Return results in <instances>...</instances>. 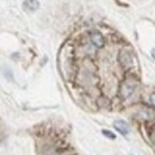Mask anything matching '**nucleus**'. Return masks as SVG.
Returning <instances> with one entry per match:
<instances>
[{
  "label": "nucleus",
  "mask_w": 155,
  "mask_h": 155,
  "mask_svg": "<svg viewBox=\"0 0 155 155\" xmlns=\"http://www.w3.org/2000/svg\"><path fill=\"white\" fill-rule=\"evenodd\" d=\"M137 81L135 79H127L122 85H120V90H119V94L123 99H128L134 94V92L137 88Z\"/></svg>",
  "instance_id": "f257e3e1"
},
{
  "label": "nucleus",
  "mask_w": 155,
  "mask_h": 155,
  "mask_svg": "<svg viewBox=\"0 0 155 155\" xmlns=\"http://www.w3.org/2000/svg\"><path fill=\"white\" fill-rule=\"evenodd\" d=\"M90 39H91L92 44H93L94 47H97V48H101V47L104 45V37H103V35H101L100 32H98V31H92V32L90 34Z\"/></svg>",
  "instance_id": "f03ea898"
},
{
  "label": "nucleus",
  "mask_w": 155,
  "mask_h": 155,
  "mask_svg": "<svg viewBox=\"0 0 155 155\" xmlns=\"http://www.w3.org/2000/svg\"><path fill=\"white\" fill-rule=\"evenodd\" d=\"M114 127H115V129L117 131L120 133L122 135H128L130 133V128H129L128 123L124 122V120H116L114 123Z\"/></svg>",
  "instance_id": "7ed1b4c3"
},
{
  "label": "nucleus",
  "mask_w": 155,
  "mask_h": 155,
  "mask_svg": "<svg viewBox=\"0 0 155 155\" xmlns=\"http://www.w3.org/2000/svg\"><path fill=\"white\" fill-rule=\"evenodd\" d=\"M23 7H24V10H26L29 12H34L39 7V1L38 0H25L23 2Z\"/></svg>",
  "instance_id": "20e7f679"
},
{
  "label": "nucleus",
  "mask_w": 155,
  "mask_h": 155,
  "mask_svg": "<svg viewBox=\"0 0 155 155\" xmlns=\"http://www.w3.org/2000/svg\"><path fill=\"white\" fill-rule=\"evenodd\" d=\"M119 61L123 66L128 67V66H131L133 63V60H131V55L128 53V51H120L119 54Z\"/></svg>",
  "instance_id": "39448f33"
},
{
  "label": "nucleus",
  "mask_w": 155,
  "mask_h": 155,
  "mask_svg": "<svg viewBox=\"0 0 155 155\" xmlns=\"http://www.w3.org/2000/svg\"><path fill=\"white\" fill-rule=\"evenodd\" d=\"M103 134L105 136H107V137H110V138H116L115 134H112V133H110V131H107V130H103Z\"/></svg>",
  "instance_id": "423d86ee"
},
{
  "label": "nucleus",
  "mask_w": 155,
  "mask_h": 155,
  "mask_svg": "<svg viewBox=\"0 0 155 155\" xmlns=\"http://www.w3.org/2000/svg\"><path fill=\"white\" fill-rule=\"evenodd\" d=\"M149 101H150V104H152L153 106H155V93H152V94H150Z\"/></svg>",
  "instance_id": "0eeeda50"
},
{
  "label": "nucleus",
  "mask_w": 155,
  "mask_h": 155,
  "mask_svg": "<svg viewBox=\"0 0 155 155\" xmlns=\"http://www.w3.org/2000/svg\"><path fill=\"white\" fill-rule=\"evenodd\" d=\"M152 141H153V142L155 143V133L153 134V135H152Z\"/></svg>",
  "instance_id": "6e6552de"
},
{
  "label": "nucleus",
  "mask_w": 155,
  "mask_h": 155,
  "mask_svg": "<svg viewBox=\"0 0 155 155\" xmlns=\"http://www.w3.org/2000/svg\"><path fill=\"white\" fill-rule=\"evenodd\" d=\"M152 56L155 58V49H153V50H152Z\"/></svg>",
  "instance_id": "1a4fd4ad"
}]
</instances>
